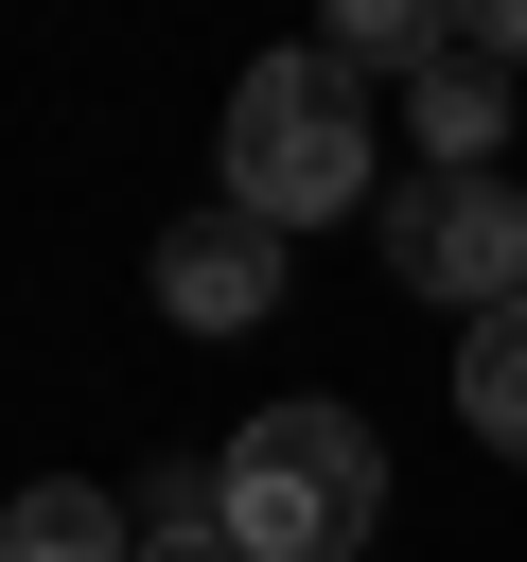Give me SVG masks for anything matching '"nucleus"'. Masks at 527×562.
I'll return each instance as SVG.
<instances>
[{
    "mask_svg": "<svg viewBox=\"0 0 527 562\" xmlns=\"http://www.w3.org/2000/svg\"><path fill=\"white\" fill-rule=\"evenodd\" d=\"M228 193H246L264 228H334V211H369V70H351L334 35L228 70Z\"/></svg>",
    "mask_w": 527,
    "mask_h": 562,
    "instance_id": "f257e3e1",
    "label": "nucleus"
},
{
    "mask_svg": "<svg viewBox=\"0 0 527 562\" xmlns=\"http://www.w3.org/2000/svg\"><path fill=\"white\" fill-rule=\"evenodd\" d=\"M211 474H228V544L246 562H369V527H386V439L351 404H264Z\"/></svg>",
    "mask_w": 527,
    "mask_h": 562,
    "instance_id": "f03ea898",
    "label": "nucleus"
},
{
    "mask_svg": "<svg viewBox=\"0 0 527 562\" xmlns=\"http://www.w3.org/2000/svg\"><path fill=\"white\" fill-rule=\"evenodd\" d=\"M386 281L404 299H457V334L509 316L527 299V193L509 176H404L386 193Z\"/></svg>",
    "mask_w": 527,
    "mask_h": 562,
    "instance_id": "7ed1b4c3",
    "label": "nucleus"
},
{
    "mask_svg": "<svg viewBox=\"0 0 527 562\" xmlns=\"http://www.w3.org/2000/svg\"><path fill=\"white\" fill-rule=\"evenodd\" d=\"M281 246H299V228H264L246 193H211V211H176V228H158V263H141V281H158V316H176V334H246V316H281V281H299Z\"/></svg>",
    "mask_w": 527,
    "mask_h": 562,
    "instance_id": "20e7f679",
    "label": "nucleus"
},
{
    "mask_svg": "<svg viewBox=\"0 0 527 562\" xmlns=\"http://www.w3.org/2000/svg\"><path fill=\"white\" fill-rule=\"evenodd\" d=\"M404 123H422V176H492L509 70H492V53H439V70H404Z\"/></svg>",
    "mask_w": 527,
    "mask_h": 562,
    "instance_id": "39448f33",
    "label": "nucleus"
},
{
    "mask_svg": "<svg viewBox=\"0 0 527 562\" xmlns=\"http://www.w3.org/2000/svg\"><path fill=\"white\" fill-rule=\"evenodd\" d=\"M0 562H141V509H105L88 474H35L0 509Z\"/></svg>",
    "mask_w": 527,
    "mask_h": 562,
    "instance_id": "423d86ee",
    "label": "nucleus"
},
{
    "mask_svg": "<svg viewBox=\"0 0 527 562\" xmlns=\"http://www.w3.org/2000/svg\"><path fill=\"white\" fill-rule=\"evenodd\" d=\"M457 422H474V439H492V457H527V299H509V316H474V334H457Z\"/></svg>",
    "mask_w": 527,
    "mask_h": 562,
    "instance_id": "0eeeda50",
    "label": "nucleus"
},
{
    "mask_svg": "<svg viewBox=\"0 0 527 562\" xmlns=\"http://www.w3.org/2000/svg\"><path fill=\"white\" fill-rule=\"evenodd\" d=\"M316 35H334L351 70H439V53H457V0H316Z\"/></svg>",
    "mask_w": 527,
    "mask_h": 562,
    "instance_id": "6e6552de",
    "label": "nucleus"
},
{
    "mask_svg": "<svg viewBox=\"0 0 527 562\" xmlns=\"http://www.w3.org/2000/svg\"><path fill=\"white\" fill-rule=\"evenodd\" d=\"M457 53H492V70H527V0H457Z\"/></svg>",
    "mask_w": 527,
    "mask_h": 562,
    "instance_id": "1a4fd4ad",
    "label": "nucleus"
},
{
    "mask_svg": "<svg viewBox=\"0 0 527 562\" xmlns=\"http://www.w3.org/2000/svg\"><path fill=\"white\" fill-rule=\"evenodd\" d=\"M141 562H246V544H228V527H211V544H141Z\"/></svg>",
    "mask_w": 527,
    "mask_h": 562,
    "instance_id": "9d476101",
    "label": "nucleus"
}]
</instances>
